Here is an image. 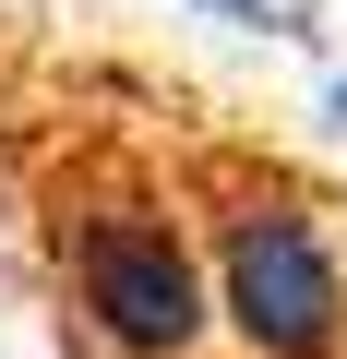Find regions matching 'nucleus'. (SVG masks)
Wrapping results in <instances>:
<instances>
[{
	"label": "nucleus",
	"instance_id": "nucleus-2",
	"mask_svg": "<svg viewBox=\"0 0 347 359\" xmlns=\"http://www.w3.org/2000/svg\"><path fill=\"white\" fill-rule=\"evenodd\" d=\"M192 216L216 264V347L228 359H347V240L335 204L275 156H204Z\"/></svg>",
	"mask_w": 347,
	"mask_h": 359
},
{
	"label": "nucleus",
	"instance_id": "nucleus-3",
	"mask_svg": "<svg viewBox=\"0 0 347 359\" xmlns=\"http://www.w3.org/2000/svg\"><path fill=\"white\" fill-rule=\"evenodd\" d=\"M192 13H216L240 36H275V48H311L323 36V0H192Z\"/></svg>",
	"mask_w": 347,
	"mask_h": 359
},
{
	"label": "nucleus",
	"instance_id": "nucleus-1",
	"mask_svg": "<svg viewBox=\"0 0 347 359\" xmlns=\"http://www.w3.org/2000/svg\"><path fill=\"white\" fill-rule=\"evenodd\" d=\"M48 287L84 359H228L204 216L168 180H132V168L72 180V204L48 216Z\"/></svg>",
	"mask_w": 347,
	"mask_h": 359
},
{
	"label": "nucleus",
	"instance_id": "nucleus-4",
	"mask_svg": "<svg viewBox=\"0 0 347 359\" xmlns=\"http://www.w3.org/2000/svg\"><path fill=\"white\" fill-rule=\"evenodd\" d=\"M323 120H335V132H347V72H335V84H323Z\"/></svg>",
	"mask_w": 347,
	"mask_h": 359
}]
</instances>
